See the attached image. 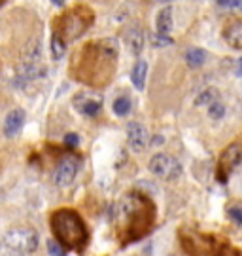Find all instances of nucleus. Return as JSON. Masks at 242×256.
<instances>
[{"label":"nucleus","mask_w":242,"mask_h":256,"mask_svg":"<svg viewBox=\"0 0 242 256\" xmlns=\"http://www.w3.org/2000/svg\"><path fill=\"white\" fill-rule=\"evenodd\" d=\"M4 245L15 252H32L38 247V234L34 230H9L4 236Z\"/></svg>","instance_id":"obj_7"},{"label":"nucleus","mask_w":242,"mask_h":256,"mask_svg":"<svg viewBox=\"0 0 242 256\" xmlns=\"http://www.w3.org/2000/svg\"><path fill=\"white\" fill-rule=\"evenodd\" d=\"M49 226L55 239L70 250L83 252L89 243V232L80 212L74 209H57L49 216Z\"/></svg>","instance_id":"obj_3"},{"label":"nucleus","mask_w":242,"mask_h":256,"mask_svg":"<svg viewBox=\"0 0 242 256\" xmlns=\"http://www.w3.org/2000/svg\"><path fill=\"white\" fill-rule=\"evenodd\" d=\"M74 106L80 110L83 116H97L100 106H102V99L93 97L89 93H78L74 97Z\"/></svg>","instance_id":"obj_11"},{"label":"nucleus","mask_w":242,"mask_h":256,"mask_svg":"<svg viewBox=\"0 0 242 256\" xmlns=\"http://www.w3.org/2000/svg\"><path fill=\"white\" fill-rule=\"evenodd\" d=\"M216 101H218V90L208 88V90L199 93L197 99H195V104L197 106H205V104H214Z\"/></svg>","instance_id":"obj_18"},{"label":"nucleus","mask_w":242,"mask_h":256,"mask_svg":"<svg viewBox=\"0 0 242 256\" xmlns=\"http://www.w3.org/2000/svg\"><path fill=\"white\" fill-rule=\"evenodd\" d=\"M78 169H80V158L74 154H64L53 171V184L59 188L72 184L78 174Z\"/></svg>","instance_id":"obj_9"},{"label":"nucleus","mask_w":242,"mask_h":256,"mask_svg":"<svg viewBox=\"0 0 242 256\" xmlns=\"http://www.w3.org/2000/svg\"><path fill=\"white\" fill-rule=\"evenodd\" d=\"M6 256H23V254H21V252H15V250H9V248H8Z\"/></svg>","instance_id":"obj_30"},{"label":"nucleus","mask_w":242,"mask_h":256,"mask_svg":"<svg viewBox=\"0 0 242 256\" xmlns=\"http://www.w3.org/2000/svg\"><path fill=\"white\" fill-rule=\"evenodd\" d=\"M237 76H242V57L237 61Z\"/></svg>","instance_id":"obj_28"},{"label":"nucleus","mask_w":242,"mask_h":256,"mask_svg":"<svg viewBox=\"0 0 242 256\" xmlns=\"http://www.w3.org/2000/svg\"><path fill=\"white\" fill-rule=\"evenodd\" d=\"M155 203L140 190L121 196L114 203L110 212L119 245L127 247L138 239L146 238L155 224Z\"/></svg>","instance_id":"obj_1"},{"label":"nucleus","mask_w":242,"mask_h":256,"mask_svg":"<svg viewBox=\"0 0 242 256\" xmlns=\"http://www.w3.org/2000/svg\"><path fill=\"white\" fill-rule=\"evenodd\" d=\"M227 214H229V218L233 220L235 224L242 226V205H239V203L229 205V207H227Z\"/></svg>","instance_id":"obj_21"},{"label":"nucleus","mask_w":242,"mask_h":256,"mask_svg":"<svg viewBox=\"0 0 242 256\" xmlns=\"http://www.w3.org/2000/svg\"><path fill=\"white\" fill-rule=\"evenodd\" d=\"M220 8H229V10H241L242 12V0H218L216 2Z\"/></svg>","instance_id":"obj_26"},{"label":"nucleus","mask_w":242,"mask_h":256,"mask_svg":"<svg viewBox=\"0 0 242 256\" xmlns=\"http://www.w3.org/2000/svg\"><path fill=\"white\" fill-rule=\"evenodd\" d=\"M152 142H153V144H163V137H161V135H157V137L153 138Z\"/></svg>","instance_id":"obj_29"},{"label":"nucleus","mask_w":242,"mask_h":256,"mask_svg":"<svg viewBox=\"0 0 242 256\" xmlns=\"http://www.w3.org/2000/svg\"><path fill=\"white\" fill-rule=\"evenodd\" d=\"M95 23V14L89 6L80 4L76 8L64 12L63 16L55 19L53 23V36L61 38L64 44L80 38L87 28Z\"/></svg>","instance_id":"obj_4"},{"label":"nucleus","mask_w":242,"mask_h":256,"mask_svg":"<svg viewBox=\"0 0 242 256\" xmlns=\"http://www.w3.org/2000/svg\"><path fill=\"white\" fill-rule=\"evenodd\" d=\"M47 252H49V256H66V250L63 248V245L59 241H53V239L47 241Z\"/></svg>","instance_id":"obj_24"},{"label":"nucleus","mask_w":242,"mask_h":256,"mask_svg":"<svg viewBox=\"0 0 242 256\" xmlns=\"http://www.w3.org/2000/svg\"><path fill=\"white\" fill-rule=\"evenodd\" d=\"M123 36H125V46L129 48L131 54L138 55L144 50V32L138 25L127 27L125 32H123Z\"/></svg>","instance_id":"obj_13"},{"label":"nucleus","mask_w":242,"mask_h":256,"mask_svg":"<svg viewBox=\"0 0 242 256\" xmlns=\"http://www.w3.org/2000/svg\"><path fill=\"white\" fill-rule=\"evenodd\" d=\"M214 256H242V252L239 248H235L233 245H222V247H218L214 250Z\"/></svg>","instance_id":"obj_22"},{"label":"nucleus","mask_w":242,"mask_h":256,"mask_svg":"<svg viewBox=\"0 0 242 256\" xmlns=\"http://www.w3.org/2000/svg\"><path fill=\"white\" fill-rule=\"evenodd\" d=\"M127 140H129V146L135 152H142L144 148L148 146V131L142 124L131 122L127 126Z\"/></svg>","instance_id":"obj_10"},{"label":"nucleus","mask_w":242,"mask_h":256,"mask_svg":"<svg viewBox=\"0 0 242 256\" xmlns=\"http://www.w3.org/2000/svg\"><path fill=\"white\" fill-rule=\"evenodd\" d=\"M49 50H51V57H53V59H61L64 55L66 44H64L61 38H57L51 34V46H49Z\"/></svg>","instance_id":"obj_20"},{"label":"nucleus","mask_w":242,"mask_h":256,"mask_svg":"<svg viewBox=\"0 0 242 256\" xmlns=\"http://www.w3.org/2000/svg\"><path fill=\"white\" fill-rule=\"evenodd\" d=\"M171 256H172V254H171Z\"/></svg>","instance_id":"obj_31"},{"label":"nucleus","mask_w":242,"mask_h":256,"mask_svg":"<svg viewBox=\"0 0 242 256\" xmlns=\"http://www.w3.org/2000/svg\"><path fill=\"white\" fill-rule=\"evenodd\" d=\"M146 74H148V63L146 61H136L133 70H131V80L138 92H142L146 86Z\"/></svg>","instance_id":"obj_16"},{"label":"nucleus","mask_w":242,"mask_h":256,"mask_svg":"<svg viewBox=\"0 0 242 256\" xmlns=\"http://www.w3.org/2000/svg\"><path fill=\"white\" fill-rule=\"evenodd\" d=\"M224 40L233 48L242 50V21L241 19H231L224 27Z\"/></svg>","instance_id":"obj_12"},{"label":"nucleus","mask_w":242,"mask_h":256,"mask_svg":"<svg viewBox=\"0 0 242 256\" xmlns=\"http://www.w3.org/2000/svg\"><path fill=\"white\" fill-rule=\"evenodd\" d=\"M112 108H114V112H116L117 116H127L131 112V99L127 95L117 97L116 101H114V104H112Z\"/></svg>","instance_id":"obj_19"},{"label":"nucleus","mask_w":242,"mask_h":256,"mask_svg":"<svg viewBox=\"0 0 242 256\" xmlns=\"http://www.w3.org/2000/svg\"><path fill=\"white\" fill-rule=\"evenodd\" d=\"M208 116H210L212 120L224 118V116H225V106H224V102L216 101L214 104H210V110H208Z\"/></svg>","instance_id":"obj_23"},{"label":"nucleus","mask_w":242,"mask_h":256,"mask_svg":"<svg viewBox=\"0 0 242 256\" xmlns=\"http://www.w3.org/2000/svg\"><path fill=\"white\" fill-rule=\"evenodd\" d=\"M25 126V110L15 108L8 114V118L4 122V135L6 137H15L19 131Z\"/></svg>","instance_id":"obj_14"},{"label":"nucleus","mask_w":242,"mask_h":256,"mask_svg":"<svg viewBox=\"0 0 242 256\" xmlns=\"http://www.w3.org/2000/svg\"><path fill=\"white\" fill-rule=\"evenodd\" d=\"M180 243L189 256H208L214 250V238L193 228H180Z\"/></svg>","instance_id":"obj_5"},{"label":"nucleus","mask_w":242,"mask_h":256,"mask_svg":"<svg viewBox=\"0 0 242 256\" xmlns=\"http://www.w3.org/2000/svg\"><path fill=\"white\" fill-rule=\"evenodd\" d=\"M152 44L155 48L171 46V44H172V38L171 36H163V34H152Z\"/></svg>","instance_id":"obj_25"},{"label":"nucleus","mask_w":242,"mask_h":256,"mask_svg":"<svg viewBox=\"0 0 242 256\" xmlns=\"http://www.w3.org/2000/svg\"><path fill=\"white\" fill-rule=\"evenodd\" d=\"M78 144H80V137L76 133H68L64 137V146L66 148H78Z\"/></svg>","instance_id":"obj_27"},{"label":"nucleus","mask_w":242,"mask_h":256,"mask_svg":"<svg viewBox=\"0 0 242 256\" xmlns=\"http://www.w3.org/2000/svg\"><path fill=\"white\" fill-rule=\"evenodd\" d=\"M155 27H157V34H163V36H169L172 32V6H165V8L157 14V19H155Z\"/></svg>","instance_id":"obj_15"},{"label":"nucleus","mask_w":242,"mask_h":256,"mask_svg":"<svg viewBox=\"0 0 242 256\" xmlns=\"http://www.w3.org/2000/svg\"><path fill=\"white\" fill-rule=\"evenodd\" d=\"M205 61H207V52L205 50H201V48H189L188 52H186V63L191 68H197Z\"/></svg>","instance_id":"obj_17"},{"label":"nucleus","mask_w":242,"mask_h":256,"mask_svg":"<svg viewBox=\"0 0 242 256\" xmlns=\"http://www.w3.org/2000/svg\"><path fill=\"white\" fill-rule=\"evenodd\" d=\"M148 167L155 176H159L163 180H174L182 174V164L174 156L169 154H155L150 160Z\"/></svg>","instance_id":"obj_8"},{"label":"nucleus","mask_w":242,"mask_h":256,"mask_svg":"<svg viewBox=\"0 0 242 256\" xmlns=\"http://www.w3.org/2000/svg\"><path fill=\"white\" fill-rule=\"evenodd\" d=\"M117 46L116 38H102L95 42H87L76 52L70 63V74L81 84L87 86H106L116 72Z\"/></svg>","instance_id":"obj_2"},{"label":"nucleus","mask_w":242,"mask_h":256,"mask_svg":"<svg viewBox=\"0 0 242 256\" xmlns=\"http://www.w3.org/2000/svg\"><path fill=\"white\" fill-rule=\"evenodd\" d=\"M242 162V138L237 140L233 144L225 148L224 152L220 154V160H218V167H216V176L222 184L227 182L229 174L233 173V169Z\"/></svg>","instance_id":"obj_6"}]
</instances>
